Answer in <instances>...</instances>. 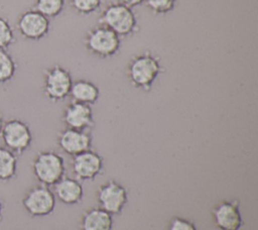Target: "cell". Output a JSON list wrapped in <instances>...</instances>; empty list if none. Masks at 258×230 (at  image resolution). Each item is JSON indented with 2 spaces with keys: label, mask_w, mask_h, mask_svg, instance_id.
I'll list each match as a JSON object with an SVG mask.
<instances>
[{
  "label": "cell",
  "mask_w": 258,
  "mask_h": 230,
  "mask_svg": "<svg viewBox=\"0 0 258 230\" xmlns=\"http://www.w3.org/2000/svg\"><path fill=\"white\" fill-rule=\"evenodd\" d=\"M63 8L64 0H35L33 9L50 19L58 16Z\"/></svg>",
  "instance_id": "19"
},
{
  "label": "cell",
  "mask_w": 258,
  "mask_h": 230,
  "mask_svg": "<svg viewBox=\"0 0 258 230\" xmlns=\"http://www.w3.org/2000/svg\"><path fill=\"white\" fill-rule=\"evenodd\" d=\"M17 70V65L14 58L7 49H0V84L10 82Z\"/></svg>",
  "instance_id": "18"
},
{
  "label": "cell",
  "mask_w": 258,
  "mask_h": 230,
  "mask_svg": "<svg viewBox=\"0 0 258 230\" xmlns=\"http://www.w3.org/2000/svg\"><path fill=\"white\" fill-rule=\"evenodd\" d=\"M16 172L17 155L5 146H0V181L8 182L13 180Z\"/></svg>",
  "instance_id": "17"
},
{
  "label": "cell",
  "mask_w": 258,
  "mask_h": 230,
  "mask_svg": "<svg viewBox=\"0 0 258 230\" xmlns=\"http://www.w3.org/2000/svg\"><path fill=\"white\" fill-rule=\"evenodd\" d=\"M3 122H4V120H3L2 116L0 115V133H1V129H2V126H3Z\"/></svg>",
  "instance_id": "26"
},
{
  "label": "cell",
  "mask_w": 258,
  "mask_h": 230,
  "mask_svg": "<svg viewBox=\"0 0 258 230\" xmlns=\"http://www.w3.org/2000/svg\"><path fill=\"white\" fill-rule=\"evenodd\" d=\"M167 230H197V227L192 221L176 216L169 221Z\"/></svg>",
  "instance_id": "23"
},
{
  "label": "cell",
  "mask_w": 258,
  "mask_h": 230,
  "mask_svg": "<svg viewBox=\"0 0 258 230\" xmlns=\"http://www.w3.org/2000/svg\"><path fill=\"white\" fill-rule=\"evenodd\" d=\"M73 78L69 70L54 64L43 72V95L51 102H58L70 95Z\"/></svg>",
  "instance_id": "5"
},
{
  "label": "cell",
  "mask_w": 258,
  "mask_h": 230,
  "mask_svg": "<svg viewBox=\"0 0 258 230\" xmlns=\"http://www.w3.org/2000/svg\"><path fill=\"white\" fill-rule=\"evenodd\" d=\"M53 192L44 185L30 188L22 198V206L31 217H45L50 215L55 208Z\"/></svg>",
  "instance_id": "7"
},
{
  "label": "cell",
  "mask_w": 258,
  "mask_h": 230,
  "mask_svg": "<svg viewBox=\"0 0 258 230\" xmlns=\"http://www.w3.org/2000/svg\"><path fill=\"white\" fill-rule=\"evenodd\" d=\"M113 225V216L100 207L85 211L80 221L81 230H112Z\"/></svg>",
  "instance_id": "15"
},
{
  "label": "cell",
  "mask_w": 258,
  "mask_h": 230,
  "mask_svg": "<svg viewBox=\"0 0 258 230\" xmlns=\"http://www.w3.org/2000/svg\"><path fill=\"white\" fill-rule=\"evenodd\" d=\"M73 102H78L86 105H94L100 98L99 87L92 81L80 79L73 82L70 95Z\"/></svg>",
  "instance_id": "16"
},
{
  "label": "cell",
  "mask_w": 258,
  "mask_h": 230,
  "mask_svg": "<svg viewBox=\"0 0 258 230\" xmlns=\"http://www.w3.org/2000/svg\"><path fill=\"white\" fill-rule=\"evenodd\" d=\"M15 41V33L9 20L0 15V49H7Z\"/></svg>",
  "instance_id": "20"
},
{
  "label": "cell",
  "mask_w": 258,
  "mask_h": 230,
  "mask_svg": "<svg viewBox=\"0 0 258 230\" xmlns=\"http://www.w3.org/2000/svg\"><path fill=\"white\" fill-rule=\"evenodd\" d=\"M0 137L4 146L16 155L22 154L29 149L33 139L29 125L19 118H11L4 121Z\"/></svg>",
  "instance_id": "6"
},
{
  "label": "cell",
  "mask_w": 258,
  "mask_h": 230,
  "mask_svg": "<svg viewBox=\"0 0 258 230\" xmlns=\"http://www.w3.org/2000/svg\"><path fill=\"white\" fill-rule=\"evenodd\" d=\"M3 210H4V206H3L2 200L0 199V222L3 220Z\"/></svg>",
  "instance_id": "25"
},
{
  "label": "cell",
  "mask_w": 258,
  "mask_h": 230,
  "mask_svg": "<svg viewBox=\"0 0 258 230\" xmlns=\"http://www.w3.org/2000/svg\"><path fill=\"white\" fill-rule=\"evenodd\" d=\"M99 207L109 214L119 215L128 203L126 188L114 180H109L101 185L97 191Z\"/></svg>",
  "instance_id": "8"
},
{
  "label": "cell",
  "mask_w": 258,
  "mask_h": 230,
  "mask_svg": "<svg viewBox=\"0 0 258 230\" xmlns=\"http://www.w3.org/2000/svg\"><path fill=\"white\" fill-rule=\"evenodd\" d=\"M16 27L23 38L40 40L48 34L50 21L35 9H29L19 15Z\"/></svg>",
  "instance_id": "9"
},
{
  "label": "cell",
  "mask_w": 258,
  "mask_h": 230,
  "mask_svg": "<svg viewBox=\"0 0 258 230\" xmlns=\"http://www.w3.org/2000/svg\"><path fill=\"white\" fill-rule=\"evenodd\" d=\"M162 70L160 58L147 50L131 56L127 64L126 74L134 88L148 92L152 89Z\"/></svg>",
  "instance_id": "1"
},
{
  "label": "cell",
  "mask_w": 258,
  "mask_h": 230,
  "mask_svg": "<svg viewBox=\"0 0 258 230\" xmlns=\"http://www.w3.org/2000/svg\"><path fill=\"white\" fill-rule=\"evenodd\" d=\"M86 49L100 59L114 56L121 47V37L101 24L90 29L84 39Z\"/></svg>",
  "instance_id": "4"
},
{
  "label": "cell",
  "mask_w": 258,
  "mask_h": 230,
  "mask_svg": "<svg viewBox=\"0 0 258 230\" xmlns=\"http://www.w3.org/2000/svg\"><path fill=\"white\" fill-rule=\"evenodd\" d=\"M52 192L55 199L60 203L70 206L79 204L84 197V188L81 181L66 176L53 185Z\"/></svg>",
  "instance_id": "14"
},
{
  "label": "cell",
  "mask_w": 258,
  "mask_h": 230,
  "mask_svg": "<svg viewBox=\"0 0 258 230\" xmlns=\"http://www.w3.org/2000/svg\"><path fill=\"white\" fill-rule=\"evenodd\" d=\"M144 1L145 0H119V3H121L127 7L133 8V7L141 5L142 3H144Z\"/></svg>",
  "instance_id": "24"
},
{
  "label": "cell",
  "mask_w": 258,
  "mask_h": 230,
  "mask_svg": "<svg viewBox=\"0 0 258 230\" xmlns=\"http://www.w3.org/2000/svg\"><path fill=\"white\" fill-rule=\"evenodd\" d=\"M147 8L156 15H165L171 12L176 4V0H145Z\"/></svg>",
  "instance_id": "22"
},
{
  "label": "cell",
  "mask_w": 258,
  "mask_h": 230,
  "mask_svg": "<svg viewBox=\"0 0 258 230\" xmlns=\"http://www.w3.org/2000/svg\"><path fill=\"white\" fill-rule=\"evenodd\" d=\"M61 120L67 128L89 131L95 125L93 110L90 105L71 102L62 111Z\"/></svg>",
  "instance_id": "12"
},
{
  "label": "cell",
  "mask_w": 258,
  "mask_h": 230,
  "mask_svg": "<svg viewBox=\"0 0 258 230\" xmlns=\"http://www.w3.org/2000/svg\"><path fill=\"white\" fill-rule=\"evenodd\" d=\"M212 218L220 230H240L243 226L240 202L234 199L218 203L212 209Z\"/></svg>",
  "instance_id": "10"
},
{
  "label": "cell",
  "mask_w": 258,
  "mask_h": 230,
  "mask_svg": "<svg viewBox=\"0 0 258 230\" xmlns=\"http://www.w3.org/2000/svg\"><path fill=\"white\" fill-rule=\"evenodd\" d=\"M99 24L106 26L120 37H128L138 30V21L132 8L121 3L109 4L99 17Z\"/></svg>",
  "instance_id": "2"
},
{
  "label": "cell",
  "mask_w": 258,
  "mask_h": 230,
  "mask_svg": "<svg viewBox=\"0 0 258 230\" xmlns=\"http://www.w3.org/2000/svg\"><path fill=\"white\" fill-rule=\"evenodd\" d=\"M34 178L46 187L55 185L66 174L63 157L54 150L38 151L31 162Z\"/></svg>",
  "instance_id": "3"
},
{
  "label": "cell",
  "mask_w": 258,
  "mask_h": 230,
  "mask_svg": "<svg viewBox=\"0 0 258 230\" xmlns=\"http://www.w3.org/2000/svg\"><path fill=\"white\" fill-rule=\"evenodd\" d=\"M103 169L102 156L92 149L73 156L72 171L79 181H93L102 174Z\"/></svg>",
  "instance_id": "11"
},
{
  "label": "cell",
  "mask_w": 258,
  "mask_h": 230,
  "mask_svg": "<svg viewBox=\"0 0 258 230\" xmlns=\"http://www.w3.org/2000/svg\"><path fill=\"white\" fill-rule=\"evenodd\" d=\"M102 2L103 0H71V5L77 13L90 15L101 7Z\"/></svg>",
  "instance_id": "21"
},
{
  "label": "cell",
  "mask_w": 258,
  "mask_h": 230,
  "mask_svg": "<svg viewBox=\"0 0 258 230\" xmlns=\"http://www.w3.org/2000/svg\"><path fill=\"white\" fill-rule=\"evenodd\" d=\"M93 139L89 131L66 128L57 135V144L69 155L75 156L81 152L92 149Z\"/></svg>",
  "instance_id": "13"
}]
</instances>
